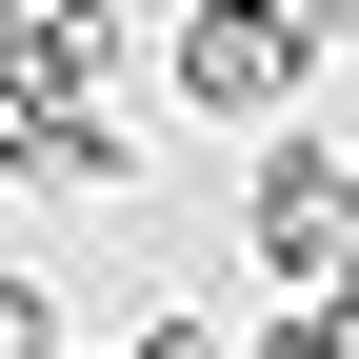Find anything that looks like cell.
Here are the masks:
<instances>
[{
	"mask_svg": "<svg viewBox=\"0 0 359 359\" xmlns=\"http://www.w3.org/2000/svg\"><path fill=\"white\" fill-rule=\"evenodd\" d=\"M259 359H339V339H320V320H280V339H259Z\"/></svg>",
	"mask_w": 359,
	"mask_h": 359,
	"instance_id": "5",
	"label": "cell"
},
{
	"mask_svg": "<svg viewBox=\"0 0 359 359\" xmlns=\"http://www.w3.org/2000/svg\"><path fill=\"white\" fill-rule=\"evenodd\" d=\"M240 240H259V280L339 299V259H359V160H339V140H259V200H240Z\"/></svg>",
	"mask_w": 359,
	"mask_h": 359,
	"instance_id": "1",
	"label": "cell"
},
{
	"mask_svg": "<svg viewBox=\"0 0 359 359\" xmlns=\"http://www.w3.org/2000/svg\"><path fill=\"white\" fill-rule=\"evenodd\" d=\"M0 200H20V140H0Z\"/></svg>",
	"mask_w": 359,
	"mask_h": 359,
	"instance_id": "6",
	"label": "cell"
},
{
	"mask_svg": "<svg viewBox=\"0 0 359 359\" xmlns=\"http://www.w3.org/2000/svg\"><path fill=\"white\" fill-rule=\"evenodd\" d=\"M299 60H320V40H299L280 0H200V20H180V100H200V120H280Z\"/></svg>",
	"mask_w": 359,
	"mask_h": 359,
	"instance_id": "2",
	"label": "cell"
},
{
	"mask_svg": "<svg viewBox=\"0 0 359 359\" xmlns=\"http://www.w3.org/2000/svg\"><path fill=\"white\" fill-rule=\"evenodd\" d=\"M120 359H219V320H140V339H120Z\"/></svg>",
	"mask_w": 359,
	"mask_h": 359,
	"instance_id": "4",
	"label": "cell"
},
{
	"mask_svg": "<svg viewBox=\"0 0 359 359\" xmlns=\"http://www.w3.org/2000/svg\"><path fill=\"white\" fill-rule=\"evenodd\" d=\"M0 359H60V299L40 280H0Z\"/></svg>",
	"mask_w": 359,
	"mask_h": 359,
	"instance_id": "3",
	"label": "cell"
}]
</instances>
